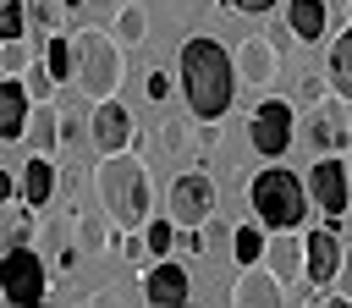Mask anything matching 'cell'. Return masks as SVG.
Returning <instances> with one entry per match:
<instances>
[{"label": "cell", "instance_id": "cell-36", "mask_svg": "<svg viewBox=\"0 0 352 308\" xmlns=\"http://www.w3.org/2000/svg\"><path fill=\"white\" fill-rule=\"evenodd\" d=\"M11 198H16V176H11V170H0V209H6Z\"/></svg>", "mask_w": 352, "mask_h": 308}, {"label": "cell", "instance_id": "cell-18", "mask_svg": "<svg viewBox=\"0 0 352 308\" xmlns=\"http://www.w3.org/2000/svg\"><path fill=\"white\" fill-rule=\"evenodd\" d=\"M28 110H33V99H28V88H22V77H6V72H0V143H22Z\"/></svg>", "mask_w": 352, "mask_h": 308}, {"label": "cell", "instance_id": "cell-26", "mask_svg": "<svg viewBox=\"0 0 352 308\" xmlns=\"http://www.w3.org/2000/svg\"><path fill=\"white\" fill-rule=\"evenodd\" d=\"M28 6V28H38V38L60 33V0H22Z\"/></svg>", "mask_w": 352, "mask_h": 308}, {"label": "cell", "instance_id": "cell-3", "mask_svg": "<svg viewBox=\"0 0 352 308\" xmlns=\"http://www.w3.org/2000/svg\"><path fill=\"white\" fill-rule=\"evenodd\" d=\"M248 204H253V220L264 231H302L308 226V182L286 165H270L248 182Z\"/></svg>", "mask_w": 352, "mask_h": 308}, {"label": "cell", "instance_id": "cell-27", "mask_svg": "<svg viewBox=\"0 0 352 308\" xmlns=\"http://www.w3.org/2000/svg\"><path fill=\"white\" fill-rule=\"evenodd\" d=\"M28 60H33V44L28 38H0V72L6 77H22Z\"/></svg>", "mask_w": 352, "mask_h": 308}, {"label": "cell", "instance_id": "cell-21", "mask_svg": "<svg viewBox=\"0 0 352 308\" xmlns=\"http://www.w3.org/2000/svg\"><path fill=\"white\" fill-rule=\"evenodd\" d=\"M33 226H38V220H33V204H28V198H22L16 209L6 204V209H0V248H22V242H33Z\"/></svg>", "mask_w": 352, "mask_h": 308}, {"label": "cell", "instance_id": "cell-31", "mask_svg": "<svg viewBox=\"0 0 352 308\" xmlns=\"http://www.w3.org/2000/svg\"><path fill=\"white\" fill-rule=\"evenodd\" d=\"M110 242H116V236H110L94 214H82V220H77V248H82V253H99V248H110Z\"/></svg>", "mask_w": 352, "mask_h": 308}, {"label": "cell", "instance_id": "cell-34", "mask_svg": "<svg viewBox=\"0 0 352 308\" xmlns=\"http://www.w3.org/2000/svg\"><path fill=\"white\" fill-rule=\"evenodd\" d=\"M143 94H148V99H170V72H160V66H154V72L143 77Z\"/></svg>", "mask_w": 352, "mask_h": 308}, {"label": "cell", "instance_id": "cell-33", "mask_svg": "<svg viewBox=\"0 0 352 308\" xmlns=\"http://www.w3.org/2000/svg\"><path fill=\"white\" fill-rule=\"evenodd\" d=\"M330 292H336L341 302H352V248H341V264H336V280H330Z\"/></svg>", "mask_w": 352, "mask_h": 308}, {"label": "cell", "instance_id": "cell-28", "mask_svg": "<svg viewBox=\"0 0 352 308\" xmlns=\"http://www.w3.org/2000/svg\"><path fill=\"white\" fill-rule=\"evenodd\" d=\"M22 88H28V99H33V104H44V99L55 94V77H50V66H44V60H28V72H22Z\"/></svg>", "mask_w": 352, "mask_h": 308}, {"label": "cell", "instance_id": "cell-29", "mask_svg": "<svg viewBox=\"0 0 352 308\" xmlns=\"http://www.w3.org/2000/svg\"><path fill=\"white\" fill-rule=\"evenodd\" d=\"M110 248H116V253H121V258H126L132 270H148V264H154V253H148V242H143V231H126V236H116Z\"/></svg>", "mask_w": 352, "mask_h": 308}, {"label": "cell", "instance_id": "cell-12", "mask_svg": "<svg viewBox=\"0 0 352 308\" xmlns=\"http://www.w3.org/2000/svg\"><path fill=\"white\" fill-rule=\"evenodd\" d=\"M143 302H154V308H176V302H187L192 297V275L165 253V258H154L148 270H143Z\"/></svg>", "mask_w": 352, "mask_h": 308}, {"label": "cell", "instance_id": "cell-8", "mask_svg": "<svg viewBox=\"0 0 352 308\" xmlns=\"http://www.w3.org/2000/svg\"><path fill=\"white\" fill-rule=\"evenodd\" d=\"M165 214H170L176 226H209V220H214V182H209L204 170L176 176L170 192H165Z\"/></svg>", "mask_w": 352, "mask_h": 308}, {"label": "cell", "instance_id": "cell-30", "mask_svg": "<svg viewBox=\"0 0 352 308\" xmlns=\"http://www.w3.org/2000/svg\"><path fill=\"white\" fill-rule=\"evenodd\" d=\"M0 38H28V6L22 0H0Z\"/></svg>", "mask_w": 352, "mask_h": 308}, {"label": "cell", "instance_id": "cell-16", "mask_svg": "<svg viewBox=\"0 0 352 308\" xmlns=\"http://www.w3.org/2000/svg\"><path fill=\"white\" fill-rule=\"evenodd\" d=\"M55 187H60L55 154H28V165H22V176H16V192H22V198H28L33 209H50Z\"/></svg>", "mask_w": 352, "mask_h": 308}, {"label": "cell", "instance_id": "cell-38", "mask_svg": "<svg viewBox=\"0 0 352 308\" xmlns=\"http://www.w3.org/2000/svg\"><path fill=\"white\" fill-rule=\"evenodd\" d=\"M346 22H352V16H346Z\"/></svg>", "mask_w": 352, "mask_h": 308}, {"label": "cell", "instance_id": "cell-2", "mask_svg": "<svg viewBox=\"0 0 352 308\" xmlns=\"http://www.w3.org/2000/svg\"><path fill=\"white\" fill-rule=\"evenodd\" d=\"M94 192H99L104 220H116L121 231H138V226L154 214V176H148V165H143L138 148L99 154V165H94Z\"/></svg>", "mask_w": 352, "mask_h": 308}, {"label": "cell", "instance_id": "cell-35", "mask_svg": "<svg viewBox=\"0 0 352 308\" xmlns=\"http://www.w3.org/2000/svg\"><path fill=\"white\" fill-rule=\"evenodd\" d=\"M231 11H242V16H264V11H275L280 0H226Z\"/></svg>", "mask_w": 352, "mask_h": 308}, {"label": "cell", "instance_id": "cell-1", "mask_svg": "<svg viewBox=\"0 0 352 308\" xmlns=\"http://www.w3.org/2000/svg\"><path fill=\"white\" fill-rule=\"evenodd\" d=\"M176 82H182V99H187V116L192 121H226L231 104H236V60L220 38L209 33H192L182 38L176 50Z\"/></svg>", "mask_w": 352, "mask_h": 308}, {"label": "cell", "instance_id": "cell-32", "mask_svg": "<svg viewBox=\"0 0 352 308\" xmlns=\"http://www.w3.org/2000/svg\"><path fill=\"white\" fill-rule=\"evenodd\" d=\"M324 94H330V77H314V72L297 77V99H302V104H319Z\"/></svg>", "mask_w": 352, "mask_h": 308}, {"label": "cell", "instance_id": "cell-9", "mask_svg": "<svg viewBox=\"0 0 352 308\" xmlns=\"http://www.w3.org/2000/svg\"><path fill=\"white\" fill-rule=\"evenodd\" d=\"M88 138H94L99 154H116V148H138V143H143V132H138V121H132V110H126L121 99H99V104H94Z\"/></svg>", "mask_w": 352, "mask_h": 308}, {"label": "cell", "instance_id": "cell-22", "mask_svg": "<svg viewBox=\"0 0 352 308\" xmlns=\"http://www.w3.org/2000/svg\"><path fill=\"white\" fill-rule=\"evenodd\" d=\"M143 38H148V11L132 0V6L116 11V44H121V50H138Z\"/></svg>", "mask_w": 352, "mask_h": 308}, {"label": "cell", "instance_id": "cell-15", "mask_svg": "<svg viewBox=\"0 0 352 308\" xmlns=\"http://www.w3.org/2000/svg\"><path fill=\"white\" fill-rule=\"evenodd\" d=\"M264 264L286 292L302 286V231H264Z\"/></svg>", "mask_w": 352, "mask_h": 308}, {"label": "cell", "instance_id": "cell-14", "mask_svg": "<svg viewBox=\"0 0 352 308\" xmlns=\"http://www.w3.org/2000/svg\"><path fill=\"white\" fill-rule=\"evenodd\" d=\"M231 302H236V308H280V302H286V286H280L275 270L258 258V264H242V270H236Z\"/></svg>", "mask_w": 352, "mask_h": 308}, {"label": "cell", "instance_id": "cell-25", "mask_svg": "<svg viewBox=\"0 0 352 308\" xmlns=\"http://www.w3.org/2000/svg\"><path fill=\"white\" fill-rule=\"evenodd\" d=\"M138 231H143V242H148V253H154V258H165V253L176 248V220H170V214H148Z\"/></svg>", "mask_w": 352, "mask_h": 308}, {"label": "cell", "instance_id": "cell-7", "mask_svg": "<svg viewBox=\"0 0 352 308\" xmlns=\"http://www.w3.org/2000/svg\"><path fill=\"white\" fill-rule=\"evenodd\" d=\"M292 138H297V110L286 104V99H258L253 104V116H248V143L264 154V160H280L286 148H292Z\"/></svg>", "mask_w": 352, "mask_h": 308}, {"label": "cell", "instance_id": "cell-37", "mask_svg": "<svg viewBox=\"0 0 352 308\" xmlns=\"http://www.w3.org/2000/svg\"><path fill=\"white\" fill-rule=\"evenodd\" d=\"M77 258H82V253H72V248H60V258H55V270H60V275H72V270H77Z\"/></svg>", "mask_w": 352, "mask_h": 308}, {"label": "cell", "instance_id": "cell-10", "mask_svg": "<svg viewBox=\"0 0 352 308\" xmlns=\"http://www.w3.org/2000/svg\"><path fill=\"white\" fill-rule=\"evenodd\" d=\"M308 143L319 154H346L352 148V121H346V99L324 94L319 104H308Z\"/></svg>", "mask_w": 352, "mask_h": 308}, {"label": "cell", "instance_id": "cell-19", "mask_svg": "<svg viewBox=\"0 0 352 308\" xmlns=\"http://www.w3.org/2000/svg\"><path fill=\"white\" fill-rule=\"evenodd\" d=\"M22 143H28V154H55V148H60V110H55L50 99L28 110V126H22Z\"/></svg>", "mask_w": 352, "mask_h": 308}, {"label": "cell", "instance_id": "cell-13", "mask_svg": "<svg viewBox=\"0 0 352 308\" xmlns=\"http://www.w3.org/2000/svg\"><path fill=\"white\" fill-rule=\"evenodd\" d=\"M336 264H341V231H330V226L302 231V280L308 286H330Z\"/></svg>", "mask_w": 352, "mask_h": 308}, {"label": "cell", "instance_id": "cell-20", "mask_svg": "<svg viewBox=\"0 0 352 308\" xmlns=\"http://www.w3.org/2000/svg\"><path fill=\"white\" fill-rule=\"evenodd\" d=\"M324 77H330V94H341L352 104V22L330 38V60H324Z\"/></svg>", "mask_w": 352, "mask_h": 308}, {"label": "cell", "instance_id": "cell-17", "mask_svg": "<svg viewBox=\"0 0 352 308\" xmlns=\"http://www.w3.org/2000/svg\"><path fill=\"white\" fill-rule=\"evenodd\" d=\"M286 28L302 50H314L330 28V0H286Z\"/></svg>", "mask_w": 352, "mask_h": 308}, {"label": "cell", "instance_id": "cell-11", "mask_svg": "<svg viewBox=\"0 0 352 308\" xmlns=\"http://www.w3.org/2000/svg\"><path fill=\"white\" fill-rule=\"evenodd\" d=\"M231 60H236V82H242V88H258V94H270V88L280 82V50H275V38H264V33L242 38Z\"/></svg>", "mask_w": 352, "mask_h": 308}, {"label": "cell", "instance_id": "cell-6", "mask_svg": "<svg viewBox=\"0 0 352 308\" xmlns=\"http://www.w3.org/2000/svg\"><path fill=\"white\" fill-rule=\"evenodd\" d=\"M44 292H50V270L33 253V242L0 248V297L16 302V308H28V302H44Z\"/></svg>", "mask_w": 352, "mask_h": 308}, {"label": "cell", "instance_id": "cell-23", "mask_svg": "<svg viewBox=\"0 0 352 308\" xmlns=\"http://www.w3.org/2000/svg\"><path fill=\"white\" fill-rule=\"evenodd\" d=\"M38 60L50 66V77H55V82H72V33H50Z\"/></svg>", "mask_w": 352, "mask_h": 308}, {"label": "cell", "instance_id": "cell-5", "mask_svg": "<svg viewBox=\"0 0 352 308\" xmlns=\"http://www.w3.org/2000/svg\"><path fill=\"white\" fill-rule=\"evenodd\" d=\"M308 198H314V209L324 214V226L341 231V226H346V209H352V165H346L341 154H319V160L308 165Z\"/></svg>", "mask_w": 352, "mask_h": 308}, {"label": "cell", "instance_id": "cell-4", "mask_svg": "<svg viewBox=\"0 0 352 308\" xmlns=\"http://www.w3.org/2000/svg\"><path fill=\"white\" fill-rule=\"evenodd\" d=\"M121 77H126V60H121L116 33H104V28H82V33H72V82H77V94H82L88 104L116 99Z\"/></svg>", "mask_w": 352, "mask_h": 308}, {"label": "cell", "instance_id": "cell-24", "mask_svg": "<svg viewBox=\"0 0 352 308\" xmlns=\"http://www.w3.org/2000/svg\"><path fill=\"white\" fill-rule=\"evenodd\" d=\"M231 258H236V264H258V258H264V226H258V220H248V226L231 231Z\"/></svg>", "mask_w": 352, "mask_h": 308}]
</instances>
